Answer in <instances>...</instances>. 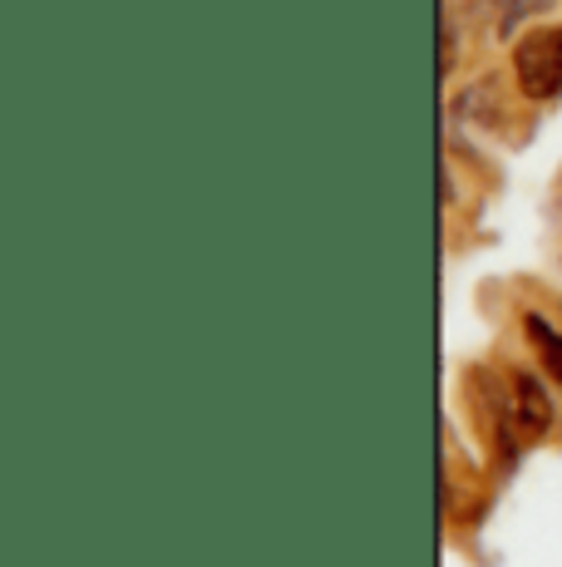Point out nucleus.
Here are the masks:
<instances>
[{"label": "nucleus", "instance_id": "nucleus-2", "mask_svg": "<svg viewBox=\"0 0 562 567\" xmlns=\"http://www.w3.org/2000/svg\"><path fill=\"white\" fill-rule=\"evenodd\" d=\"M508 390H513V414H518V430L533 440V434H543L548 424H553V400H548V390L538 385V375H528V370H513L508 375Z\"/></svg>", "mask_w": 562, "mask_h": 567}, {"label": "nucleus", "instance_id": "nucleus-3", "mask_svg": "<svg viewBox=\"0 0 562 567\" xmlns=\"http://www.w3.org/2000/svg\"><path fill=\"white\" fill-rule=\"evenodd\" d=\"M523 331H528V341H533V351H538V361H543V370L553 375V385H562V331L548 321V316H538V311L523 316Z\"/></svg>", "mask_w": 562, "mask_h": 567}, {"label": "nucleus", "instance_id": "nucleus-4", "mask_svg": "<svg viewBox=\"0 0 562 567\" xmlns=\"http://www.w3.org/2000/svg\"><path fill=\"white\" fill-rule=\"evenodd\" d=\"M548 6H553V0H508V10H503V35H513L518 20L538 16V10H548Z\"/></svg>", "mask_w": 562, "mask_h": 567}, {"label": "nucleus", "instance_id": "nucleus-1", "mask_svg": "<svg viewBox=\"0 0 562 567\" xmlns=\"http://www.w3.org/2000/svg\"><path fill=\"white\" fill-rule=\"evenodd\" d=\"M513 74L528 100H558L562 94V25H543L518 40Z\"/></svg>", "mask_w": 562, "mask_h": 567}]
</instances>
